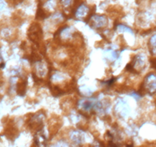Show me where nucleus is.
I'll return each instance as SVG.
<instances>
[{"label": "nucleus", "instance_id": "nucleus-1", "mask_svg": "<svg viewBox=\"0 0 156 147\" xmlns=\"http://www.w3.org/2000/svg\"><path fill=\"white\" fill-rule=\"evenodd\" d=\"M108 18L105 15H94L91 17V19H90L91 26H92L93 28L96 29L102 28L105 27L108 24Z\"/></svg>", "mask_w": 156, "mask_h": 147}, {"label": "nucleus", "instance_id": "nucleus-2", "mask_svg": "<svg viewBox=\"0 0 156 147\" xmlns=\"http://www.w3.org/2000/svg\"><path fill=\"white\" fill-rule=\"evenodd\" d=\"M42 36L41 26L38 24H33L29 29V38L33 41L37 42L41 40Z\"/></svg>", "mask_w": 156, "mask_h": 147}, {"label": "nucleus", "instance_id": "nucleus-3", "mask_svg": "<svg viewBox=\"0 0 156 147\" xmlns=\"http://www.w3.org/2000/svg\"><path fill=\"white\" fill-rule=\"evenodd\" d=\"M144 87L151 93L155 91V76L154 74H149L145 79Z\"/></svg>", "mask_w": 156, "mask_h": 147}, {"label": "nucleus", "instance_id": "nucleus-4", "mask_svg": "<svg viewBox=\"0 0 156 147\" xmlns=\"http://www.w3.org/2000/svg\"><path fill=\"white\" fill-rule=\"evenodd\" d=\"M89 8L86 5L81 4L76 9V12H75V15H76V17L78 19H83V18H85V17H87L89 15Z\"/></svg>", "mask_w": 156, "mask_h": 147}, {"label": "nucleus", "instance_id": "nucleus-5", "mask_svg": "<svg viewBox=\"0 0 156 147\" xmlns=\"http://www.w3.org/2000/svg\"><path fill=\"white\" fill-rule=\"evenodd\" d=\"M71 139L75 144L76 145H80L83 142L84 136L79 131H73L71 134Z\"/></svg>", "mask_w": 156, "mask_h": 147}, {"label": "nucleus", "instance_id": "nucleus-6", "mask_svg": "<svg viewBox=\"0 0 156 147\" xmlns=\"http://www.w3.org/2000/svg\"><path fill=\"white\" fill-rule=\"evenodd\" d=\"M45 136L43 134H37L34 138V143L37 147H45L46 143Z\"/></svg>", "mask_w": 156, "mask_h": 147}, {"label": "nucleus", "instance_id": "nucleus-7", "mask_svg": "<svg viewBox=\"0 0 156 147\" xmlns=\"http://www.w3.org/2000/svg\"><path fill=\"white\" fill-rule=\"evenodd\" d=\"M149 43H150V45H151V51H152V54L155 55V35L151 38L150 41H149Z\"/></svg>", "mask_w": 156, "mask_h": 147}, {"label": "nucleus", "instance_id": "nucleus-8", "mask_svg": "<svg viewBox=\"0 0 156 147\" xmlns=\"http://www.w3.org/2000/svg\"><path fill=\"white\" fill-rule=\"evenodd\" d=\"M118 30L120 31H126V32H132V30L129 28V27L127 26L124 25V24H120V25L118 26Z\"/></svg>", "mask_w": 156, "mask_h": 147}, {"label": "nucleus", "instance_id": "nucleus-9", "mask_svg": "<svg viewBox=\"0 0 156 147\" xmlns=\"http://www.w3.org/2000/svg\"><path fill=\"white\" fill-rule=\"evenodd\" d=\"M52 147H69L68 145V144L66 142H59L58 143H56V145H54Z\"/></svg>", "mask_w": 156, "mask_h": 147}, {"label": "nucleus", "instance_id": "nucleus-10", "mask_svg": "<svg viewBox=\"0 0 156 147\" xmlns=\"http://www.w3.org/2000/svg\"><path fill=\"white\" fill-rule=\"evenodd\" d=\"M140 147H155V143H146Z\"/></svg>", "mask_w": 156, "mask_h": 147}, {"label": "nucleus", "instance_id": "nucleus-11", "mask_svg": "<svg viewBox=\"0 0 156 147\" xmlns=\"http://www.w3.org/2000/svg\"><path fill=\"white\" fill-rule=\"evenodd\" d=\"M4 66H5V64L4 62H3V58L2 57L1 52H0V68H1V67H3Z\"/></svg>", "mask_w": 156, "mask_h": 147}, {"label": "nucleus", "instance_id": "nucleus-12", "mask_svg": "<svg viewBox=\"0 0 156 147\" xmlns=\"http://www.w3.org/2000/svg\"><path fill=\"white\" fill-rule=\"evenodd\" d=\"M5 7V2L3 0H0V11Z\"/></svg>", "mask_w": 156, "mask_h": 147}, {"label": "nucleus", "instance_id": "nucleus-13", "mask_svg": "<svg viewBox=\"0 0 156 147\" xmlns=\"http://www.w3.org/2000/svg\"><path fill=\"white\" fill-rule=\"evenodd\" d=\"M41 1H44V0H41Z\"/></svg>", "mask_w": 156, "mask_h": 147}]
</instances>
